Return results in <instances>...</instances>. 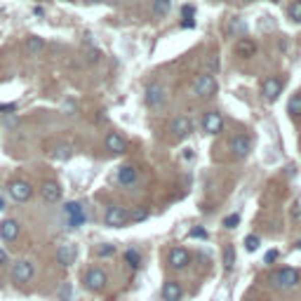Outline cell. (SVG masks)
I'll use <instances>...</instances> for the list:
<instances>
[{
  "mask_svg": "<svg viewBox=\"0 0 301 301\" xmlns=\"http://www.w3.org/2000/svg\"><path fill=\"white\" fill-rule=\"evenodd\" d=\"M299 280H301V273L296 268H289V266L273 270V276H270V283L276 285L278 289H292L299 285Z\"/></svg>",
  "mask_w": 301,
  "mask_h": 301,
  "instance_id": "6da1fadb",
  "label": "cell"
},
{
  "mask_svg": "<svg viewBox=\"0 0 301 301\" xmlns=\"http://www.w3.org/2000/svg\"><path fill=\"white\" fill-rule=\"evenodd\" d=\"M165 101H167V85L160 83V80L151 83V85L146 87V106L160 108V106H165Z\"/></svg>",
  "mask_w": 301,
  "mask_h": 301,
  "instance_id": "7a4b0ae2",
  "label": "cell"
},
{
  "mask_svg": "<svg viewBox=\"0 0 301 301\" xmlns=\"http://www.w3.org/2000/svg\"><path fill=\"white\" fill-rule=\"evenodd\" d=\"M193 92H196V97H200V99L216 94V80H214V75H209V73L198 75L196 85H193Z\"/></svg>",
  "mask_w": 301,
  "mask_h": 301,
  "instance_id": "3957f363",
  "label": "cell"
},
{
  "mask_svg": "<svg viewBox=\"0 0 301 301\" xmlns=\"http://www.w3.org/2000/svg\"><path fill=\"white\" fill-rule=\"evenodd\" d=\"M104 222H106V226H111V228L125 226V224H127V209L120 207V205H111V207L106 209Z\"/></svg>",
  "mask_w": 301,
  "mask_h": 301,
  "instance_id": "277c9868",
  "label": "cell"
},
{
  "mask_svg": "<svg viewBox=\"0 0 301 301\" xmlns=\"http://www.w3.org/2000/svg\"><path fill=\"white\" fill-rule=\"evenodd\" d=\"M10 196L17 200V203H26L29 198L33 196V188L29 181H24V179H14V181H10Z\"/></svg>",
  "mask_w": 301,
  "mask_h": 301,
  "instance_id": "5b68a950",
  "label": "cell"
},
{
  "mask_svg": "<svg viewBox=\"0 0 301 301\" xmlns=\"http://www.w3.org/2000/svg\"><path fill=\"white\" fill-rule=\"evenodd\" d=\"M106 283H108V278H106V273L101 268H90L85 273V287L92 289V292H101L106 287Z\"/></svg>",
  "mask_w": 301,
  "mask_h": 301,
  "instance_id": "8992f818",
  "label": "cell"
},
{
  "mask_svg": "<svg viewBox=\"0 0 301 301\" xmlns=\"http://www.w3.org/2000/svg\"><path fill=\"white\" fill-rule=\"evenodd\" d=\"M261 94H264L268 101H276V99L283 94V80L276 78V75L264 78V83H261Z\"/></svg>",
  "mask_w": 301,
  "mask_h": 301,
  "instance_id": "52a82bcc",
  "label": "cell"
},
{
  "mask_svg": "<svg viewBox=\"0 0 301 301\" xmlns=\"http://www.w3.org/2000/svg\"><path fill=\"white\" fill-rule=\"evenodd\" d=\"M64 214H66V219H68V226L78 228L80 224H85V209H83L80 203H66Z\"/></svg>",
  "mask_w": 301,
  "mask_h": 301,
  "instance_id": "ba28073f",
  "label": "cell"
},
{
  "mask_svg": "<svg viewBox=\"0 0 301 301\" xmlns=\"http://www.w3.org/2000/svg\"><path fill=\"white\" fill-rule=\"evenodd\" d=\"M167 261H170V266H172L174 270H181V268L188 266L190 254H188V250H184V247H172L170 254H167Z\"/></svg>",
  "mask_w": 301,
  "mask_h": 301,
  "instance_id": "9c48e42d",
  "label": "cell"
},
{
  "mask_svg": "<svg viewBox=\"0 0 301 301\" xmlns=\"http://www.w3.org/2000/svg\"><path fill=\"white\" fill-rule=\"evenodd\" d=\"M231 151H233L235 158H247L250 151H252V136H247V134L233 136V142H231Z\"/></svg>",
  "mask_w": 301,
  "mask_h": 301,
  "instance_id": "30bf717a",
  "label": "cell"
},
{
  "mask_svg": "<svg viewBox=\"0 0 301 301\" xmlns=\"http://www.w3.org/2000/svg\"><path fill=\"white\" fill-rule=\"evenodd\" d=\"M33 273H36V268H33V264L26 261V259H21V261H17V264L12 266V278L17 283H29L33 278Z\"/></svg>",
  "mask_w": 301,
  "mask_h": 301,
  "instance_id": "8fae6325",
  "label": "cell"
},
{
  "mask_svg": "<svg viewBox=\"0 0 301 301\" xmlns=\"http://www.w3.org/2000/svg\"><path fill=\"white\" fill-rule=\"evenodd\" d=\"M203 127H205V132H207V134H219V132L224 129V118H222V113H219V111L205 113Z\"/></svg>",
  "mask_w": 301,
  "mask_h": 301,
  "instance_id": "7c38bea8",
  "label": "cell"
},
{
  "mask_svg": "<svg viewBox=\"0 0 301 301\" xmlns=\"http://www.w3.org/2000/svg\"><path fill=\"white\" fill-rule=\"evenodd\" d=\"M75 257H78V250H75L73 242H64V245H59V250H57V261L62 266L75 264Z\"/></svg>",
  "mask_w": 301,
  "mask_h": 301,
  "instance_id": "4fadbf2b",
  "label": "cell"
},
{
  "mask_svg": "<svg viewBox=\"0 0 301 301\" xmlns=\"http://www.w3.org/2000/svg\"><path fill=\"white\" fill-rule=\"evenodd\" d=\"M172 132L177 139H184V136H188L190 132H193V120L186 116H177L172 120Z\"/></svg>",
  "mask_w": 301,
  "mask_h": 301,
  "instance_id": "5bb4252c",
  "label": "cell"
},
{
  "mask_svg": "<svg viewBox=\"0 0 301 301\" xmlns=\"http://www.w3.org/2000/svg\"><path fill=\"white\" fill-rule=\"evenodd\" d=\"M106 148H108L113 155H120V153L127 151V142L123 139V134H118V132H108V134H106Z\"/></svg>",
  "mask_w": 301,
  "mask_h": 301,
  "instance_id": "9a60e30c",
  "label": "cell"
},
{
  "mask_svg": "<svg viewBox=\"0 0 301 301\" xmlns=\"http://www.w3.org/2000/svg\"><path fill=\"white\" fill-rule=\"evenodd\" d=\"M40 193H43V198L47 203H59L62 200V186L57 184V181H45Z\"/></svg>",
  "mask_w": 301,
  "mask_h": 301,
  "instance_id": "2e32d148",
  "label": "cell"
},
{
  "mask_svg": "<svg viewBox=\"0 0 301 301\" xmlns=\"http://www.w3.org/2000/svg\"><path fill=\"white\" fill-rule=\"evenodd\" d=\"M235 54L250 59V57L257 54V43H254V40H250V38H240L238 43H235Z\"/></svg>",
  "mask_w": 301,
  "mask_h": 301,
  "instance_id": "e0dca14e",
  "label": "cell"
},
{
  "mask_svg": "<svg viewBox=\"0 0 301 301\" xmlns=\"http://www.w3.org/2000/svg\"><path fill=\"white\" fill-rule=\"evenodd\" d=\"M181 294H184V292H181V285L174 283V280L162 285V301H179Z\"/></svg>",
  "mask_w": 301,
  "mask_h": 301,
  "instance_id": "ac0fdd59",
  "label": "cell"
},
{
  "mask_svg": "<svg viewBox=\"0 0 301 301\" xmlns=\"http://www.w3.org/2000/svg\"><path fill=\"white\" fill-rule=\"evenodd\" d=\"M19 235V224L14 219H5L0 224V238L3 240H14Z\"/></svg>",
  "mask_w": 301,
  "mask_h": 301,
  "instance_id": "d6986e66",
  "label": "cell"
},
{
  "mask_svg": "<svg viewBox=\"0 0 301 301\" xmlns=\"http://www.w3.org/2000/svg\"><path fill=\"white\" fill-rule=\"evenodd\" d=\"M118 181H120L123 186H132L136 181V167L123 165L120 170H118Z\"/></svg>",
  "mask_w": 301,
  "mask_h": 301,
  "instance_id": "ffe728a7",
  "label": "cell"
},
{
  "mask_svg": "<svg viewBox=\"0 0 301 301\" xmlns=\"http://www.w3.org/2000/svg\"><path fill=\"white\" fill-rule=\"evenodd\" d=\"M170 10H172V0H153V5H151V12H153V17H167L170 14Z\"/></svg>",
  "mask_w": 301,
  "mask_h": 301,
  "instance_id": "44dd1931",
  "label": "cell"
},
{
  "mask_svg": "<svg viewBox=\"0 0 301 301\" xmlns=\"http://www.w3.org/2000/svg\"><path fill=\"white\" fill-rule=\"evenodd\" d=\"M148 207H144V205H139V207H134L132 209V214H127V222H132V224H139V222H146L148 219Z\"/></svg>",
  "mask_w": 301,
  "mask_h": 301,
  "instance_id": "7402d4cb",
  "label": "cell"
},
{
  "mask_svg": "<svg viewBox=\"0 0 301 301\" xmlns=\"http://www.w3.org/2000/svg\"><path fill=\"white\" fill-rule=\"evenodd\" d=\"M287 113L289 116H301V92H296V94H292L289 97V104H287Z\"/></svg>",
  "mask_w": 301,
  "mask_h": 301,
  "instance_id": "603a6c76",
  "label": "cell"
},
{
  "mask_svg": "<svg viewBox=\"0 0 301 301\" xmlns=\"http://www.w3.org/2000/svg\"><path fill=\"white\" fill-rule=\"evenodd\" d=\"M125 261H127L129 268H139V266H142V254H139V250H127V252H125Z\"/></svg>",
  "mask_w": 301,
  "mask_h": 301,
  "instance_id": "cb8c5ba5",
  "label": "cell"
},
{
  "mask_svg": "<svg viewBox=\"0 0 301 301\" xmlns=\"http://www.w3.org/2000/svg\"><path fill=\"white\" fill-rule=\"evenodd\" d=\"M224 266H226V270H233V266H235V247L233 245H226V250H224Z\"/></svg>",
  "mask_w": 301,
  "mask_h": 301,
  "instance_id": "d4e9b609",
  "label": "cell"
},
{
  "mask_svg": "<svg viewBox=\"0 0 301 301\" xmlns=\"http://www.w3.org/2000/svg\"><path fill=\"white\" fill-rule=\"evenodd\" d=\"M26 47H29V52L38 54V52L45 47V40H43V38H38V36H31V38H29V43H26Z\"/></svg>",
  "mask_w": 301,
  "mask_h": 301,
  "instance_id": "484cf974",
  "label": "cell"
},
{
  "mask_svg": "<svg viewBox=\"0 0 301 301\" xmlns=\"http://www.w3.org/2000/svg\"><path fill=\"white\" fill-rule=\"evenodd\" d=\"M228 33H233V36H245V24H242V21H240V19H233V21H231V24H228V29H226Z\"/></svg>",
  "mask_w": 301,
  "mask_h": 301,
  "instance_id": "4316f807",
  "label": "cell"
},
{
  "mask_svg": "<svg viewBox=\"0 0 301 301\" xmlns=\"http://www.w3.org/2000/svg\"><path fill=\"white\" fill-rule=\"evenodd\" d=\"M54 158L57 160H68V158H71V146H64V144H59V146L54 148Z\"/></svg>",
  "mask_w": 301,
  "mask_h": 301,
  "instance_id": "83f0119b",
  "label": "cell"
},
{
  "mask_svg": "<svg viewBox=\"0 0 301 301\" xmlns=\"http://www.w3.org/2000/svg\"><path fill=\"white\" fill-rule=\"evenodd\" d=\"M289 17H292V21H301V0H294L289 5Z\"/></svg>",
  "mask_w": 301,
  "mask_h": 301,
  "instance_id": "f1b7e54d",
  "label": "cell"
},
{
  "mask_svg": "<svg viewBox=\"0 0 301 301\" xmlns=\"http://www.w3.org/2000/svg\"><path fill=\"white\" fill-rule=\"evenodd\" d=\"M259 245H261V242H259V238H257V235H247V238H245V247H247V252H257V250H259Z\"/></svg>",
  "mask_w": 301,
  "mask_h": 301,
  "instance_id": "f546056e",
  "label": "cell"
},
{
  "mask_svg": "<svg viewBox=\"0 0 301 301\" xmlns=\"http://www.w3.org/2000/svg\"><path fill=\"white\" fill-rule=\"evenodd\" d=\"M3 125H5V127H17V125H19V118L14 116V113H7V116L3 118Z\"/></svg>",
  "mask_w": 301,
  "mask_h": 301,
  "instance_id": "4dcf8cb0",
  "label": "cell"
},
{
  "mask_svg": "<svg viewBox=\"0 0 301 301\" xmlns=\"http://www.w3.org/2000/svg\"><path fill=\"white\" fill-rule=\"evenodd\" d=\"M238 224H240V216L238 214H228L226 219H224V226H226V228H235Z\"/></svg>",
  "mask_w": 301,
  "mask_h": 301,
  "instance_id": "1f68e13d",
  "label": "cell"
},
{
  "mask_svg": "<svg viewBox=\"0 0 301 301\" xmlns=\"http://www.w3.org/2000/svg\"><path fill=\"white\" fill-rule=\"evenodd\" d=\"M113 252H116V245H101V247L97 250L99 257H111Z\"/></svg>",
  "mask_w": 301,
  "mask_h": 301,
  "instance_id": "d6a6232c",
  "label": "cell"
},
{
  "mask_svg": "<svg viewBox=\"0 0 301 301\" xmlns=\"http://www.w3.org/2000/svg\"><path fill=\"white\" fill-rule=\"evenodd\" d=\"M59 299H62V301L71 299V285H68V283H64L62 287H59Z\"/></svg>",
  "mask_w": 301,
  "mask_h": 301,
  "instance_id": "836d02e7",
  "label": "cell"
},
{
  "mask_svg": "<svg viewBox=\"0 0 301 301\" xmlns=\"http://www.w3.org/2000/svg\"><path fill=\"white\" fill-rule=\"evenodd\" d=\"M190 238H207V231H203V228H193V231H190Z\"/></svg>",
  "mask_w": 301,
  "mask_h": 301,
  "instance_id": "e575fe53",
  "label": "cell"
},
{
  "mask_svg": "<svg viewBox=\"0 0 301 301\" xmlns=\"http://www.w3.org/2000/svg\"><path fill=\"white\" fill-rule=\"evenodd\" d=\"M276 259H278V252H276V250H270V252L266 254V264H273Z\"/></svg>",
  "mask_w": 301,
  "mask_h": 301,
  "instance_id": "d590c367",
  "label": "cell"
},
{
  "mask_svg": "<svg viewBox=\"0 0 301 301\" xmlns=\"http://www.w3.org/2000/svg\"><path fill=\"white\" fill-rule=\"evenodd\" d=\"M193 14H196V10H193L190 5H186V7H184V17H186V19H193Z\"/></svg>",
  "mask_w": 301,
  "mask_h": 301,
  "instance_id": "8d00e7d4",
  "label": "cell"
},
{
  "mask_svg": "<svg viewBox=\"0 0 301 301\" xmlns=\"http://www.w3.org/2000/svg\"><path fill=\"white\" fill-rule=\"evenodd\" d=\"M14 108H17L14 104H0V111H10V113H12Z\"/></svg>",
  "mask_w": 301,
  "mask_h": 301,
  "instance_id": "74e56055",
  "label": "cell"
},
{
  "mask_svg": "<svg viewBox=\"0 0 301 301\" xmlns=\"http://www.w3.org/2000/svg\"><path fill=\"white\" fill-rule=\"evenodd\" d=\"M292 219H299V205H292Z\"/></svg>",
  "mask_w": 301,
  "mask_h": 301,
  "instance_id": "f35d334b",
  "label": "cell"
},
{
  "mask_svg": "<svg viewBox=\"0 0 301 301\" xmlns=\"http://www.w3.org/2000/svg\"><path fill=\"white\" fill-rule=\"evenodd\" d=\"M5 264H7V254L0 250V266H5Z\"/></svg>",
  "mask_w": 301,
  "mask_h": 301,
  "instance_id": "ab89813d",
  "label": "cell"
},
{
  "mask_svg": "<svg viewBox=\"0 0 301 301\" xmlns=\"http://www.w3.org/2000/svg\"><path fill=\"white\" fill-rule=\"evenodd\" d=\"M184 158H186V160H190V158H193V151H190V148H186V153H184Z\"/></svg>",
  "mask_w": 301,
  "mask_h": 301,
  "instance_id": "60d3db41",
  "label": "cell"
},
{
  "mask_svg": "<svg viewBox=\"0 0 301 301\" xmlns=\"http://www.w3.org/2000/svg\"><path fill=\"white\" fill-rule=\"evenodd\" d=\"M0 209H5V205H3V200H0Z\"/></svg>",
  "mask_w": 301,
  "mask_h": 301,
  "instance_id": "b9f144b4",
  "label": "cell"
},
{
  "mask_svg": "<svg viewBox=\"0 0 301 301\" xmlns=\"http://www.w3.org/2000/svg\"><path fill=\"white\" fill-rule=\"evenodd\" d=\"M296 247H299V250H301V240H299V242H296Z\"/></svg>",
  "mask_w": 301,
  "mask_h": 301,
  "instance_id": "7bdbcfd3",
  "label": "cell"
},
{
  "mask_svg": "<svg viewBox=\"0 0 301 301\" xmlns=\"http://www.w3.org/2000/svg\"><path fill=\"white\" fill-rule=\"evenodd\" d=\"M87 3H99V0H87Z\"/></svg>",
  "mask_w": 301,
  "mask_h": 301,
  "instance_id": "ee69618b",
  "label": "cell"
},
{
  "mask_svg": "<svg viewBox=\"0 0 301 301\" xmlns=\"http://www.w3.org/2000/svg\"><path fill=\"white\" fill-rule=\"evenodd\" d=\"M247 301H254V299H247Z\"/></svg>",
  "mask_w": 301,
  "mask_h": 301,
  "instance_id": "f6af8a7d",
  "label": "cell"
}]
</instances>
